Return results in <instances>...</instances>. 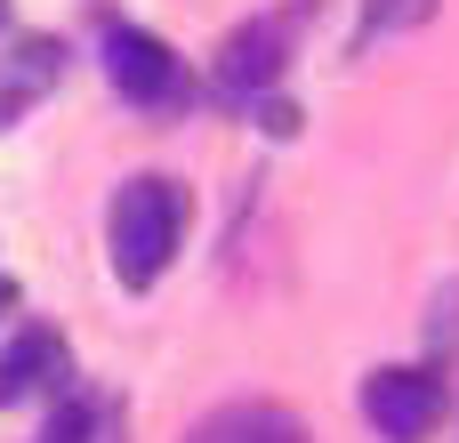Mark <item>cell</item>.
<instances>
[{"label":"cell","instance_id":"obj_8","mask_svg":"<svg viewBox=\"0 0 459 443\" xmlns=\"http://www.w3.org/2000/svg\"><path fill=\"white\" fill-rule=\"evenodd\" d=\"M48 443H81V412H65V428H56Z\"/></svg>","mask_w":459,"mask_h":443},{"label":"cell","instance_id":"obj_9","mask_svg":"<svg viewBox=\"0 0 459 443\" xmlns=\"http://www.w3.org/2000/svg\"><path fill=\"white\" fill-rule=\"evenodd\" d=\"M8 299H16V291H8V274H0V307H8Z\"/></svg>","mask_w":459,"mask_h":443},{"label":"cell","instance_id":"obj_6","mask_svg":"<svg viewBox=\"0 0 459 443\" xmlns=\"http://www.w3.org/2000/svg\"><path fill=\"white\" fill-rule=\"evenodd\" d=\"M186 443H307V428L282 404H226V412H210Z\"/></svg>","mask_w":459,"mask_h":443},{"label":"cell","instance_id":"obj_7","mask_svg":"<svg viewBox=\"0 0 459 443\" xmlns=\"http://www.w3.org/2000/svg\"><path fill=\"white\" fill-rule=\"evenodd\" d=\"M56 371H65L56 331H40V323H32V331H16V339L0 347V404H24V395H32V387H48Z\"/></svg>","mask_w":459,"mask_h":443},{"label":"cell","instance_id":"obj_2","mask_svg":"<svg viewBox=\"0 0 459 443\" xmlns=\"http://www.w3.org/2000/svg\"><path fill=\"white\" fill-rule=\"evenodd\" d=\"M436 412H444V379L436 371H371L363 379V420L379 428L387 443H420L436 428Z\"/></svg>","mask_w":459,"mask_h":443},{"label":"cell","instance_id":"obj_1","mask_svg":"<svg viewBox=\"0 0 459 443\" xmlns=\"http://www.w3.org/2000/svg\"><path fill=\"white\" fill-rule=\"evenodd\" d=\"M178 226H186V202L169 178H129L113 194V218H105V242H113V274L129 291L161 282V266L178 258Z\"/></svg>","mask_w":459,"mask_h":443},{"label":"cell","instance_id":"obj_3","mask_svg":"<svg viewBox=\"0 0 459 443\" xmlns=\"http://www.w3.org/2000/svg\"><path fill=\"white\" fill-rule=\"evenodd\" d=\"M105 73H113V89L137 97V105H169V97L186 89V65H178L153 32H137V24H113V32H105Z\"/></svg>","mask_w":459,"mask_h":443},{"label":"cell","instance_id":"obj_5","mask_svg":"<svg viewBox=\"0 0 459 443\" xmlns=\"http://www.w3.org/2000/svg\"><path fill=\"white\" fill-rule=\"evenodd\" d=\"M56 73H65V48H56L48 32H8V40H0V129L24 121V113L56 89Z\"/></svg>","mask_w":459,"mask_h":443},{"label":"cell","instance_id":"obj_4","mask_svg":"<svg viewBox=\"0 0 459 443\" xmlns=\"http://www.w3.org/2000/svg\"><path fill=\"white\" fill-rule=\"evenodd\" d=\"M274 73H282V24H274V16L242 24V32L218 48V97H226V105H266Z\"/></svg>","mask_w":459,"mask_h":443}]
</instances>
